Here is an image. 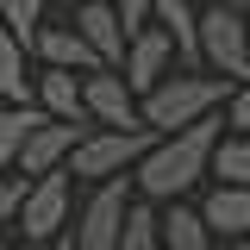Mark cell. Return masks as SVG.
Wrapping results in <instances>:
<instances>
[{"label":"cell","mask_w":250,"mask_h":250,"mask_svg":"<svg viewBox=\"0 0 250 250\" xmlns=\"http://www.w3.org/2000/svg\"><path fill=\"white\" fill-rule=\"evenodd\" d=\"M0 100H31V50L0 25Z\"/></svg>","instance_id":"cell-17"},{"label":"cell","mask_w":250,"mask_h":250,"mask_svg":"<svg viewBox=\"0 0 250 250\" xmlns=\"http://www.w3.org/2000/svg\"><path fill=\"white\" fill-rule=\"evenodd\" d=\"M113 250H163V244H156V207L144 200V194L131 200V213H125V231H119V244H113Z\"/></svg>","instance_id":"cell-19"},{"label":"cell","mask_w":250,"mask_h":250,"mask_svg":"<svg viewBox=\"0 0 250 250\" xmlns=\"http://www.w3.org/2000/svg\"><path fill=\"white\" fill-rule=\"evenodd\" d=\"M38 250H75V238H69V231H57V238H44Z\"/></svg>","instance_id":"cell-24"},{"label":"cell","mask_w":250,"mask_h":250,"mask_svg":"<svg viewBox=\"0 0 250 250\" xmlns=\"http://www.w3.org/2000/svg\"><path fill=\"white\" fill-rule=\"evenodd\" d=\"M225 250H250V231H238V238H225Z\"/></svg>","instance_id":"cell-26"},{"label":"cell","mask_w":250,"mask_h":250,"mask_svg":"<svg viewBox=\"0 0 250 250\" xmlns=\"http://www.w3.org/2000/svg\"><path fill=\"white\" fill-rule=\"evenodd\" d=\"M31 100H38L50 119H88V106H82V69L38 62V75H31ZM88 125H94V119H88Z\"/></svg>","instance_id":"cell-11"},{"label":"cell","mask_w":250,"mask_h":250,"mask_svg":"<svg viewBox=\"0 0 250 250\" xmlns=\"http://www.w3.org/2000/svg\"><path fill=\"white\" fill-rule=\"evenodd\" d=\"M131 200H138L131 175L88 182L82 207H75V219H69V238H75V250H113V244H119V231H125V213H131Z\"/></svg>","instance_id":"cell-4"},{"label":"cell","mask_w":250,"mask_h":250,"mask_svg":"<svg viewBox=\"0 0 250 250\" xmlns=\"http://www.w3.org/2000/svg\"><path fill=\"white\" fill-rule=\"evenodd\" d=\"M225 94H231L225 75H213V69H182L175 62L163 82H150V88L138 94V119L156 125V131H175V125L200 119V113H219Z\"/></svg>","instance_id":"cell-2"},{"label":"cell","mask_w":250,"mask_h":250,"mask_svg":"<svg viewBox=\"0 0 250 250\" xmlns=\"http://www.w3.org/2000/svg\"><path fill=\"white\" fill-rule=\"evenodd\" d=\"M0 250H38L31 238H0Z\"/></svg>","instance_id":"cell-25"},{"label":"cell","mask_w":250,"mask_h":250,"mask_svg":"<svg viewBox=\"0 0 250 250\" xmlns=\"http://www.w3.org/2000/svg\"><path fill=\"white\" fill-rule=\"evenodd\" d=\"M200 69H213L225 82H250V25L231 6H207L200 13Z\"/></svg>","instance_id":"cell-6"},{"label":"cell","mask_w":250,"mask_h":250,"mask_svg":"<svg viewBox=\"0 0 250 250\" xmlns=\"http://www.w3.org/2000/svg\"><path fill=\"white\" fill-rule=\"evenodd\" d=\"M244 25H250V13H244Z\"/></svg>","instance_id":"cell-28"},{"label":"cell","mask_w":250,"mask_h":250,"mask_svg":"<svg viewBox=\"0 0 250 250\" xmlns=\"http://www.w3.org/2000/svg\"><path fill=\"white\" fill-rule=\"evenodd\" d=\"M88 138V119H44L25 131V150H19V175H44V169H62L69 150Z\"/></svg>","instance_id":"cell-7"},{"label":"cell","mask_w":250,"mask_h":250,"mask_svg":"<svg viewBox=\"0 0 250 250\" xmlns=\"http://www.w3.org/2000/svg\"><path fill=\"white\" fill-rule=\"evenodd\" d=\"M156 244L163 250H219V238L200 219V207H188V194H175V200L156 207Z\"/></svg>","instance_id":"cell-10"},{"label":"cell","mask_w":250,"mask_h":250,"mask_svg":"<svg viewBox=\"0 0 250 250\" xmlns=\"http://www.w3.org/2000/svg\"><path fill=\"white\" fill-rule=\"evenodd\" d=\"M169 69H175V44H169V31L156 25V19H150V25H138L131 38H125V57H119V75L131 82V94H144L150 82H163Z\"/></svg>","instance_id":"cell-8"},{"label":"cell","mask_w":250,"mask_h":250,"mask_svg":"<svg viewBox=\"0 0 250 250\" xmlns=\"http://www.w3.org/2000/svg\"><path fill=\"white\" fill-rule=\"evenodd\" d=\"M219 6H231V13H250V0H219Z\"/></svg>","instance_id":"cell-27"},{"label":"cell","mask_w":250,"mask_h":250,"mask_svg":"<svg viewBox=\"0 0 250 250\" xmlns=\"http://www.w3.org/2000/svg\"><path fill=\"white\" fill-rule=\"evenodd\" d=\"M213 175H219V182H244V188H250V138H244V131H219V144H213Z\"/></svg>","instance_id":"cell-18"},{"label":"cell","mask_w":250,"mask_h":250,"mask_svg":"<svg viewBox=\"0 0 250 250\" xmlns=\"http://www.w3.org/2000/svg\"><path fill=\"white\" fill-rule=\"evenodd\" d=\"M25 182L31 175H19V169H0V231L19 219V200H25Z\"/></svg>","instance_id":"cell-22"},{"label":"cell","mask_w":250,"mask_h":250,"mask_svg":"<svg viewBox=\"0 0 250 250\" xmlns=\"http://www.w3.org/2000/svg\"><path fill=\"white\" fill-rule=\"evenodd\" d=\"M113 6H119V25H125V38H131L138 25H150V13H156V0H113Z\"/></svg>","instance_id":"cell-23"},{"label":"cell","mask_w":250,"mask_h":250,"mask_svg":"<svg viewBox=\"0 0 250 250\" xmlns=\"http://www.w3.org/2000/svg\"><path fill=\"white\" fill-rule=\"evenodd\" d=\"M219 119H225V131H244V138H250V82H231L225 106H219Z\"/></svg>","instance_id":"cell-21"},{"label":"cell","mask_w":250,"mask_h":250,"mask_svg":"<svg viewBox=\"0 0 250 250\" xmlns=\"http://www.w3.org/2000/svg\"><path fill=\"white\" fill-rule=\"evenodd\" d=\"M31 57L57 62V69H100V57L88 50V38H82L75 25H38L31 31Z\"/></svg>","instance_id":"cell-13"},{"label":"cell","mask_w":250,"mask_h":250,"mask_svg":"<svg viewBox=\"0 0 250 250\" xmlns=\"http://www.w3.org/2000/svg\"><path fill=\"white\" fill-rule=\"evenodd\" d=\"M200 219L213 225V238H238L250 231V188L244 182H219L207 200H200Z\"/></svg>","instance_id":"cell-14"},{"label":"cell","mask_w":250,"mask_h":250,"mask_svg":"<svg viewBox=\"0 0 250 250\" xmlns=\"http://www.w3.org/2000/svg\"><path fill=\"white\" fill-rule=\"evenodd\" d=\"M44 119L38 100H0V169H19V150H25V131Z\"/></svg>","instance_id":"cell-16"},{"label":"cell","mask_w":250,"mask_h":250,"mask_svg":"<svg viewBox=\"0 0 250 250\" xmlns=\"http://www.w3.org/2000/svg\"><path fill=\"white\" fill-rule=\"evenodd\" d=\"M0 25L31 50V31L44 25V0H0Z\"/></svg>","instance_id":"cell-20"},{"label":"cell","mask_w":250,"mask_h":250,"mask_svg":"<svg viewBox=\"0 0 250 250\" xmlns=\"http://www.w3.org/2000/svg\"><path fill=\"white\" fill-rule=\"evenodd\" d=\"M69 25L88 38V50L100 57V69H119V57H125V25H119V6H113V0H88Z\"/></svg>","instance_id":"cell-12"},{"label":"cell","mask_w":250,"mask_h":250,"mask_svg":"<svg viewBox=\"0 0 250 250\" xmlns=\"http://www.w3.org/2000/svg\"><path fill=\"white\" fill-rule=\"evenodd\" d=\"M69 219H75V169L62 163V169H44V175H31L25 182V200H19V238L31 244H44V238H57L69 231Z\"/></svg>","instance_id":"cell-5"},{"label":"cell","mask_w":250,"mask_h":250,"mask_svg":"<svg viewBox=\"0 0 250 250\" xmlns=\"http://www.w3.org/2000/svg\"><path fill=\"white\" fill-rule=\"evenodd\" d=\"M150 19L169 31L175 62H182V69H200V13H194L188 0H156V13H150Z\"/></svg>","instance_id":"cell-15"},{"label":"cell","mask_w":250,"mask_h":250,"mask_svg":"<svg viewBox=\"0 0 250 250\" xmlns=\"http://www.w3.org/2000/svg\"><path fill=\"white\" fill-rule=\"evenodd\" d=\"M156 144V125H88V138L69 150L75 182H106V175H131V163Z\"/></svg>","instance_id":"cell-3"},{"label":"cell","mask_w":250,"mask_h":250,"mask_svg":"<svg viewBox=\"0 0 250 250\" xmlns=\"http://www.w3.org/2000/svg\"><path fill=\"white\" fill-rule=\"evenodd\" d=\"M82 106L94 125H144L138 119V94L119 69H82Z\"/></svg>","instance_id":"cell-9"},{"label":"cell","mask_w":250,"mask_h":250,"mask_svg":"<svg viewBox=\"0 0 250 250\" xmlns=\"http://www.w3.org/2000/svg\"><path fill=\"white\" fill-rule=\"evenodd\" d=\"M219 131H225L219 113H200V119L175 125V131H156V144L131 163V188H138L150 207L175 200V194H194V188L213 175V144H219Z\"/></svg>","instance_id":"cell-1"}]
</instances>
